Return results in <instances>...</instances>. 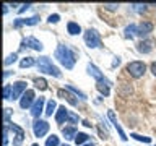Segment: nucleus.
I'll return each instance as SVG.
<instances>
[{
	"label": "nucleus",
	"mask_w": 156,
	"mask_h": 146,
	"mask_svg": "<svg viewBox=\"0 0 156 146\" xmlns=\"http://www.w3.org/2000/svg\"><path fill=\"white\" fill-rule=\"evenodd\" d=\"M55 58L58 62L62 63L65 68H73L75 67V62H76V54L68 46H63V44H60V46L57 47V50H55Z\"/></svg>",
	"instance_id": "1"
},
{
	"label": "nucleus",
	"mask_w": 156,
	"mask_h": 146,
	"mask_svg": "<svg viewBox=\"0 0 156 146\" xmlns=\"http://www.w3.org/2000/svg\"><path fill=\"white\" fill-rule=\"evenodd\" d=\"M37 70L42 71V73H47V75H52L55 78L62 76L60 70H58V68L51 62V58H49V57H39L37 58Z\"/></svg>",
	"instance_id": "2"
},
{
	"label": "nucleus",
	"mask_w": 156,
	"mask_h": 146,
	"mask_svg": "<svg viewBox=\"0 0 156 146\" xmlns=\"http://www.w3.org/2000/svg\"><path fill=\"white\" fill-rule=\"evenodd\" d=\"M125 70H127V73H129L132 78H141L145 75V71H146V65L143 62L135 60V62H130L129 65L125 67Z\"/></svg>",
	"instance_id": "3"
},
{
	"label": "nucleus",
	"mask_w": 156,
	"mask_h": 146,
	"mask_svg": "<svg viewBox=\"0 0 156 146\" xmlns=\"http://www.w3.org/2000/svg\"><path fill=\"white\" fill-rule=\"evenodd\" d=\"M85 42L90 49H96L101 46V39H99V34H98L94 29H88L85 33Z\"/></svg>",
	"instance_id": "4"
},
{
	"label": "nucleus",
	"mask_w": 156,
	"mask_h": 146,
	"mask_svg": "<svg viewBox=\"0 0 156 146\" xmlns=\"http://www.w3.org/2000/svg\"><path fill=\"white\" fill-rule=\"evenodd\" d=\"M33 131H34V136H37V138H41V136H44L49 131V123L46 120H41L37 119L36 122L33 123Z\"/></svg>",
	"instance_id": "5"
},
{
	"label": "nucleus",
	"mask_w": 156,
	"mask_h": 146,
	"mask_svg": "<svg viewBox=\"0 0 156 146\" xmlns=\"http://www.w3.org/2000/svg\"><path fill=\"white\" fill-rule=\"evenodd\" d=\"M26 83L24 81H16V83H13L12 85V97L10 99H18V97H21L24 92H26Z\"/></svg>",
	"instance_id": "6"
},
{
	"label": "nucleus",
	"mask_w": 156,
	"mask_h": 146,
	"mask_svg": "<svg viewBox=\"0 0 156 146\" xmlns=\"http://www.w3.org/2000/svg\"><path fill=\"white\" fill-rule=\"evenodd\" d=\"M10 130L15 133V140H13V146H21L23 140H24V130L21 128V127L15 125V123H10Z\"/></svg>",
	"instance_id": "7"
},
{
	"label": "nucleus",
	"mask_w": 156,
	"mask_h": 146,
	"mask_svg": "<svg viewBox=\"0 0 156 146\" xmlns=\"http://www.w3.org/2000/svg\"><path fill=\"white\" fill-rule=\"evenodd\" d=\"M34 102H36V101H34V91L28 89L21 96V99H20V107H21V109H28V107H33Z\"/></svg>",
	"instance_id": "8"
},
{
	"label": "nucleus",
	"mask_w": 156,
	"mask_h": 146,
	"mask_svg": "<svg viewBox=\"0 0 156 146\" xmlns=\"http://www.w3.org/2000/svg\"><path fill=\"white\" fill-rule=\"evenodd\" d=\"M23 46H24V47L33 49V50H37V52H41L42 49H44L42 42H41V41H37V39H36V37H33V36H29V37L24 39V41H23Z\"/></svg>",
	"instance_id": "9"
},
{
	"label": "nucleus",
	"mask_w": 156,
	"mask_h": 146,
	"mask_svg": "<svg viewBox=\"0 0 156 146\" xmlns=\"http://www.w3.org/2000/svg\"><path fill=\"white\" fill-rule=\"evenodd\" d=\"M37 23H39V16L34 15V16H31V18H18V19H15L13 26L20 28V26H23V24H26V26H34V24H37Z\"/></svg>",
	"instance_id": "10"
},
{
	"label": "nucleus",
	"mask_w": 156,
	"mask_h": 146,
	"mask_svg": "<svg viewBox=\"0 0 156 146\" xmlns=\"http://www.w3.org/2000/svg\"><path fill=\"white\" fill-rule=\"evenodd\" d=\"M153 23H150V21H141L138 26H136V34L141 37H145V36H148L150 33H153Z\"/></svg>",
	"instance_id": "11"
},
{
	"label": "nucleus",
	"mask_w": 156,
	"mask_h": 146,
	"mask_svg": "<svg viewBox=\"0 0 156 146\" xmlns=\"http://www.w3.org/2000/svg\"><path fill=\"white\" fill-rule=\"evenodd\" d=\"M44 97H37L36 99V102L33 104V107H31V115L33 117H36V119H39V115L42 114V110H44Z\"/></svg>",
	"instance_id": "12"
},
{
	"label": "nucleus",
	"mask_w": 156,
	"mask_h": 146,
	"mask_svg": "<svg viewBox=\"0 0 156 146\" xmlns=\"http://www.w3.org/2000/svg\"><path fill=\"white\" fill-rule=\"evenodd\" d=\"M68 112H70V110H67L65 106H60V107H58L57 112H55V120H57V123H63V122L68 120Z\"/></svg>",
	"instance_id": "13"
},
{
	"label": "nucleus",
	"mask_w": 156,
	"mask_h": 146,
	"mask_svg": "<svg viewBox=\"0 0 156 146\" xmlns=\"http://www.w3.org/2000/svg\"><path fill=\"white\" fill-rule=\"evenodd\" d=\"M57 96L62 97V99H67L72 106H78V99H75V96L70 94V92L65 91V89H58V91H57Z\"/></svg>",
	"instance_id": "14"
},
{
	"label": "nucleus",
	"mask_w": 156,
	"mask_h": 146,
	"mask_svg": "<svg viewBox=\"0 0 156 146\" xmlns=\"http://www.w3.org/2000/svg\"><path fill=\"white\" fill-rule=\"evenodd\" d=\"M88 73H90L93 78H96L98 81L104 80V75H102V71H101L96 65H93V63H90V65H88Z\"/></svg>",
	"instance_id": "15"
},
{
	"label": "nucleus",
	"mask_w": 156,
	"mask_h": 146,
	"mask_svg": "<svg viewBox=\"0 0 156 146\" xmlns=\"http://www.w3.org/2000/svg\"><path fill=\"white\" fill-rule=\"evenodd\" d=\"M96 88H98V91L101 92L102 96H109V81L107 80H101V81H98L96 83Z\"/></svg>",
	"instance_id": "16"
},
{
	"label": "nucleus",
	"mask_w": 156,
	"mask_h": 146,
	"mask_svg": "<svg viewBox=\"0 0 156 146\" xmlns=\"http://www.w3.org/2000/svg\"><path fill=\"white\" fill-rule=\"evenodd\" d=\"M136 49H138V52H141V54H150L151 49H153V42L151 41H140Z\"/></svg>",
	"instance_id": "17"
},
{
	"label": "nucleus",
	"mask_w": 156,
	"mask_h": 146,
	"mask_svg": "<svg viewBox=\"0 0 156 146\" xmlns=\"http://www.w3.org/2000/svg\"><path fill=\"white\" fill-rule=\"evenodd\" d=\"M62 133H63V136H65V138L67 140H73V138H76V128H75V127H63V128H62Z\"/></svg>",
	"instance_id": "18"
},
{
	"label": "nucleus",
	"mask_w": 156,
	"mask_h": 146,
	"mask_svg": "<svg viewBox=\"0 0 156 146\" xmlns=\"http://www.w3.org/2000/svg\"><path fill=\"white\" fill-rule=\"evenodd\" d=\"M67 31L72 34V36H75V34H80L81 33V26L78 23H75V21H70L67 24Z\"/></svg>",
	"instance_id": "19"
},
{
	"label": "nucleus",
	"mask_w": 156,
	"mask_h": 146,
	"mask_svg": "<svg viewBox=\"0 0 156 146\" xmlns=\"http://www.w3.org/2000/svg\"><path fill=\"white\" fill-rule=\"evenodd\" d=\"M55 109H58V107H57V102L51 99V101L47 102V107H46V110H44V114H46V117H51L54 112H55Z\"/></svg>",
	"instance_id": "20"
},
{
	"label": "nucleus",
	"mask_w": 156,
	"mask_h": 146,
	"mask_svg": "<svg viewBox=\"0 0 156 146\" xmlns=\"http://www.w3.org/2000/svg\"><path fill=\"white\" fill-rule=\"evenodd\" d=\"M33 65H37V62L34 60L33 57H24V58H21V62H20V67L21 68H29Z\"/></svg>",
	"instance_id": "21"
},
{
	"label": "nucleus",
	"mask_w": 156,
	"mask_h": 146,
	"mask_svg": "<svg viewBox=\"0 0 156 146\" xmlns=\"http://www.w3.org/2000/svg\"><path fill=\"white\" fill-rule=\"evenodd\" d=\"M88 140H90V136H88L86 133H80V131H78V135H76V138H75V143L83 146V144L88 143Z\"/></svg>",
	"instance_id": "22"
},
{
	"label": "nucleus",
	"mask_w": 156,
	"mask_h": 146,
	"mask_svg": "<svg viewBox=\"0 0 156 146\" xmlns=\"http://www.w3.org/2000/svg\"><path fill=\"white\" fill-rule=\"evenodd\" d=\"M34 85H36V88H37V89H41V91L47 89V81L44 80V78H36V80H34Z\"/></svg>",
	"instance_id": "23"
},
{
	"label": "nucleus",
	"mask_w": 156,
	"mask_h": 146,
	"mask_svg": "<svg viewBox=\"0 0 156 146\" xmlns=\"http://www.w3.org/2000/svg\"><path fill=\"white\" fill-rule=\"evenodd\" d=\"M58 144H60V141H58V136L57 135H51L46 140V146H58Z\"/></svg>",
	"instance_id": "24"
},
{
	"label": "nucleus",
	"mask_w": 156,
	"mask_h": 146,
	"mask_svg": "<svg viewBox=\"0 0 156 146\" xmlns=\"http://www.w3.org/2000/svg\"><path fill=\"white\" fill-rule=\"evenodd\" d=\"M130 136H132L133 140H136V141H141V143H146V144L151 143V138H150V136H141V135H138V133H132Z\"/></svg>",
	"instance_id": "25"
},
{
	"label": "nucleus",
	"mask_w": 156,
	"mask_h": 146,
	"mask_svg": "<svg viewBox=\"0 0 156 146\" xmlns=\"http://www.w3.org/2000/svg\"><path fill=\"white\" fill-rule=\"evenodd\" d=\"M124 33H125V37H130V39H132V37L136 34V26H135V24H130V26L125 28Z\"/></svg>",
	"instance_id": "26"
},
{
	"label": "nucleus",
	"mask_w": 156,
	"mask_h": 146,
	"mask_svg": "<svg viewBox=\"0 0 156 146\" xmlns=\"http://www.w3.org/2000/svg\"><path fill=\"white\" fill-rule=\"evenodd\" d=\"M67 89H68V91H72L75 96H80L81 99H86V94H85V92H81L80 89H76V88H73L72 85H67Z\"/></svg>",
	"instance_id": "27"
},
{
	"label": "nucleus",
	"mask_w": 156,
	"mask_h": 146,
	"mask_svg": "<svg viewBox=\"0 0 156 146\" xmlns=\"http://www.w3.org/2000/svg\"><path fill=\"white\" fill-rule=\"evenodd\" d=\"M130 7L133 8L135 12H138V13H141V12H145V10H146V5L145 3H132Z\"/></svg>",
	"instance_id": "28"
},
{
	"label": "nucleus",
	"mask_w": 156,
	"mask_h": 146,
	"mask_svg": "<svg viewBox=\"0 0 156 146\" xmlns=\"http://www.w3.org/2000/svg\"><path fill=\"white\" fill-rule=\"evenodd\" d=\"M3 97L5 99H10V97H12V85L3 86Z\"/></svg>",
	"instance_id": "29"
},
{
	"label": "nucleus",
	"mask_w": 156,
	"mask_h": 146,
	"mask_svg": "<svg viewBox=\"0 0 156 146\" xmlns=\"http://www.w3.org/2000/svg\"><path fill=\"white\" fill-rule=\"evenodd\" d=\"M78 120H80V117H78L76 114H73V112H68V120L70 123H78Z\"/></svg>",
	"instance_id": "30"
},
{
	"label": "nucleus",
	"mask_w": 156,
	"mask_h": 146,
	"mask_svg": "<svg viewBox=\"0 0 156 146\" xmlns=\"http://www.w3.org/2000/svg\"><path fill=\"white\" fill-rule=\"evenodd\" d=\"M16 57H18L16 54H10V55H8L7 58H5V62H3V63H5V65H12V63H13L15 60H16Z\"/></svg>",
	"instance_id": "31"
},
{
	"label": "nucleus",
	"mask_w": 156,
	"mask_h": 146,
	"mask_svg": "<svg viewBox=\"0 0 156 146\" xmlns=\"http://www.w3.org/2000/svg\"><path fill=\"white\" fill-rule=\"evenodd\" d=\"M107 117H109V120L112 122V123H114V127L119 125V122H117V119H115V114H114L112 110H107Z\"/></svg>",
	"instance_id": "32"
},
{
	"label": "nucleus",
	"mask_w": 156,
	"mask_h": 146,
	"mask_svg": "<svg viewBox=\"0 0 156 146\" xmlns=\"http://www.w3.org/2000/svg\"><path fill=\"white\" fill-rule=\"evenodd\" d=\"M104 8L109 10V12H115L119 8V3H104Z\"/></svg>",
	"instance_id": "33"
},
{
	"label": "nucleus",
	"mask_w": 156,
	"mask_h": 146,
	"mask_svg": "<svg viewBox=\"0 0 156 146\" xmlns=\"http://www.w3.org/2000/svg\"><path fill=\"white\" fill-rule=\"evenodd\" d=\"M47 21H49V23H54V24H55V23H58V21H60V15H57V13L51 15V16H49V19H47Z\"/></svg>",
	"instance_id": "34"
},
{
	"label": "nucleus",
	"mask_w": 156,
	"mask_h": 146,
	"mask_svg": "<svg viewBox=\"0 0 156 146\" xmlns=\"http://www.w3.org/2000/svg\"><path fill=\"white\" fill-rule=\"evenodd\" d=\"M115 130L119 131V136H120V140H122V141H125V140H127V135L124 133V130H122V127H120V125H115Z\"/></svg>",
	"instance_id": "35"
},
{
	"label": "nucleus",
	"mask_w": 156,
	"mask_h": 146,
	"mask_svg": "<svg viewBox=\"0 0 156 146\" xmlns=\"http://www.w3.org/2000/svg\"><path fill=\"white\" fill-rule=\"evenodd\" d=\"M10 114H12V109H5V125H10Z\"/></svg>",
	"instance_id": "36"
},
{
	"label": "nucleus",
	"mask_w": 156,
	"mask_h": 146,
	"mask_svg": "<svg viewBox=\"0 0 156 146\" xmlns=\"http://www.w3.org/2000/svg\"><path fill=\"white\" fill-rule=\"evenodd\" d=\"M28 8H31V3H24V5H21V8L18 10V13L21 15V13H24V12H26Z\"/></svg>",
	"instance_id": "37"
},
{
	"label": "nucleus",
	"mask_w": 156,
	"mask_h": 146,
	"mask_svg": "<svg viewBox=\"0 0 156 146\" xmlns=\"http://www.w3.org/2000/svg\"><path fill=\"white\" fill-rule=\"evenodd\" d=\"M150 70H151V73H153V75L156 76V62H153V63H151V67H150Z\"/></svg>",
	"instance_id": "38"
},
{
	"label": "nucleus",
	"mask_w": 156,
	"mask_h": 146,
	"mask_svg": "<svg viewBox=\"0 0 156 146\" xmlns=\"http://www.w3.org/2000/svg\"><path fill=\"white\" fill-rule=\"evenodd\" d=\"M119 63H120V58H119V57H115V60H114V62H112V67H115V65H119Z\"/></svg>",
	"instance_id": "39"
},
{
	"label": "nucleus",
	"mask_w": 156,
	"mask_h": 146,
	"mask_svg": "<svg viewBox=\"0 0 156 146\" xmlns=\"http://www.w3.org/2000/svg\"><path fill=\"white\" fill-rule=\"evenodd\" d=\"M83 125L88 127V128H91V123H90V120H83Z\"/></svg>",
	"instance_id": "40"
},
{
	"label": "nucleus",
	"mask_w": 156,
	"mask_h": 146,
	"mask_svg": "<svg viewBox=\"0 0 156 146\" xmlns=\"http://www.w3.org/2000/svg\"><path fill=\"white\" fill-rule=\"evenodd\" d=\"M7 12H8V5L5 3V5H3V13H7Z\"/></svg>",
	"instance_id": "41"
},
{
	"label": "nucleus",
	"mask_w": 156,
	"mask_h": 146,
	"mask_svg": "<svg viewBox=\"0 0 156 146\" xmlns=\"http://www.w3.org/2000/svg\"><path fill=\"white\" fill-rule=\"evenodd\" d=\"M83 146H94V143H86V144H83Z\"/></svg>",
	"instance_id": "42"
},
{
	"label": "nucleus",
	"mask_w": 156,
	"mask_h": 146,
	"mask_svg": "<svg viewBox=\"0 0 156 146\" xmlns=\"http://www.w3.org/2000/svg\"><path fill=\"white\" fill-rule=\"evenodd\" d=\"M60 146H70V144H60Z\"/></svg>",
	"instance_id": "43"
},
{
	"label": "nucleus",
	"mask_w": 156,
	"mask_h": 146,
	"mask_svg": "<svg viewBox=\"0 0 156 146\" xmlns=\"http://www.w3.org/2000/svg\"><path fill=\"white\" fill-rule=\"evenodd\" d=\"M33 146H39V144H33Z\"/></svg>",
	"instance_id": "44"
}]
</instances>
